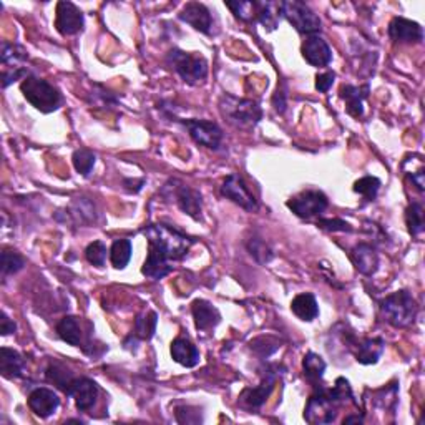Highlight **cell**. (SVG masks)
Instances as JSON below:
<instances>
[{
	"instance_id": "19",
	"label": "cell",
	"mask_w": 425,
	"mask_h": 425,
	"mask_svg": "<svg viewBox=\"0 0 425 425\" xmlns=\"http://www.w3.org/2000/svg\"><path fill=\"white\" fill-rule=\"evenodd\" d=\"M350 259H353L355 269L365 276L375 274L379 268V254L372 244L360 243L355 246L350 253Z\"/></svg>"
},
{
	"instance_id": "42",
	"label": "cell",
	"mask_w": 425,
	"mask_h": 425,
	"mask_svg": "<svg viewBox=\"0 0 425 425\" xmlns=\"http://www.w3.org/2000/svg\"><path fill=\"white\" fill-rule=\"evenodd\" d=\"M47 377L48 380H52L53 384L58 385V387L65 390V392L68 390V387H70V384L73 382L72 374L65 369H60L58 365H52V367L47 370Z\"/></svg>"
},
{
	"instance_id": "24",
	"label": "cell",
	"mask_w": 425,
	"mask_h": 425,
	"mask_svg": "<svg viewBox=\"0 0 425 425\" xmlns=\"http://www.w3.org/2000/svg\"><path fill=\"white\" fill-rule=\"evenodd\" d=\"M170 259L165 258L161 253H158L156 249H148V256L145 264H143L141 273L150 279H163L165 276L171 273Z\"/></svg>"
},
{
	"instance_id": "45",
	"label": "cell",
	"mask_w": 425,
	"mask_h": 425,
	"mask_svg": "<svg viewBox=\"0 0 425 425\" xmlns=\"http://www.w3.org/2000/svg\"><path fill=\"white\" fill-rule=\"evenodd\" d=\"M318 226H319V228L328 230V231H348V233L353 231V228H350L349 223H345V221L338 220V218H334V220H319Z\"/></svg>"
},
{
	"instance_id": "12",
	"label": "cell",
	"mask_w": 425,
	"mask_h": 425,
	"mask_svg": "<svg viewBox=\"0 0 425 425\" xmlns=\"http://www.w3.org/2000/svg\"><path fill=\"white\" fill-rule=\"evenodd\" d=\"M67 395H70V397L75 400L78 410L87 412V410H90L97 402L98 387L92 379H73V382L67 390Z\"/></svg>"
},
{
	"instance_id": "34",
	"label": "cell",
	"mask_w": 425,
	"mask_h": 425,
	"mask_svg": "<svg viewBox=\"0 0 425 425\" xmlns=\"http://www.w3.org/2000/svg\"><path fill=\"white\" fill-rule=\"evenodd\" d=\"M248 251L249 254L261 264H268L269 261L274 258L273 249H271L269 244L261 238H251L248 241Z\"/></svg>"
},
{
	"instance_id": "31",
	"label": "cell",
	"mask_w": 425,
	"mask_h": 425,
	"mask_svg": "<svg viewBox=\"0 0 425 425\" xmlns=\"http://www.w3.org/2000/svg\"><path fill=\"white\" fill-rule=\"evenodd\" d=\"M156 323H158V316L156 313H153V311L140 314L135 319V328H133L131 335L141 340H150L153 335H155Z\"/></svg>"
},
{
	"instance_id": "40",
	"label": "cell",
	"mask_w": 425,
	"mask_h": 425,
	"mask_svg": "<svg viewBox=\"0 0 425 425\" xmlns=\"http://www.w3.org/2000/svg\"><path fill=\"white\" fill-rule=\"evenodd\" d=\"M249 345L256 354L261 355V357H269L271 354H274L276 350H278L276 348H269V345H278V348H281L279 340L274 339L273 335H261V338L251 340Z\"/></svg>"
},
{
	"instance_id": "17",
	"label": "cell",
	"mask_w": 425,
	"mask_h": 425,
	"mask_svg": "<svg viewBox=\"0 0 425 425\" xmlns=\"http://www.w3.org/2000/svg\"><path fill=\"white\" fill-rule=\"evenodd\" d=\"M276 380H278V377H276V374L269 372L266 374L263 380H261V384L258 385V387L254 389H246L243 394H241V404L244 405V407L248 409H259L263 407L266 400L269 399L271 392H273L274 385H276Z\"/></svg>"
},
{
	"instance_id": "2",
	"label": "cell",
	"mask_w": 425,
	"mask_h": 425,
	"mask_svg": "<svg viewBox=\"0 0 425 425\" xmlns=\"http://www.w3.org/2000/svg\"><path fill=\"white\" fill-rule=\"evenodd\" d=\"M380 313L394 328H407L417 318L419 306L409 291L400 289L380 301Z\"/></svg>"
},
{
	"instance_id": "5",
	"label": "cell",
	"mask_w": 425,
	"mask_h": 425,
	"mask_svg": "<svg viewBox=\"0 0 425 425\" xmlns=\"http://www.w3.org/2000/svg\"><path fill=\"white\" fill-rule=\"evenodd\" d=\"M166 62L190 85H196L208 77V62L200 55L173 48L168 53Z\"/></svg>"
},
{
	"instance_id": "8",
	"label": "cell",
	"mask_w": 425,
	"mask_h": 425,
	"mask_svg": "<svg viewBox=\"0 0 425 425\" xmlns=\"http://www.w3.org/2000/svg\"><path fill=\"white\" fill-rule=\"evenodd\" d=\"M329 201L328 196L324 195L323 191L316 190H308L299 193L298 196L291 198L288 201V208L294 212L296 216L304 220H311L314 216H321L323 212L328 210Z\"/></svg>"
},
{
	"instance_id": "38",
	"label": "cell",
	"mask_w": 425,
	"mask_h": 425,
	"mask_svg": "<svg viewBox=\"0 0 425 425\" xmlns=\"http://www.w3.org/2000/svg\"><path fill=\"white\" fill-rule=\"evenodd\" d=\"M107 244L103 243V241H93L87 246L85 249V256L88 259V263L97 266V268H102V266H105V261H107Z\"/></svg>"
},
{
	"instance_id": "22",
	"label": "cell",
	"mask_w": 425,
	"mask_h": 425,
	"mask_svg": "<svg viewBox=\"0 0 425 425\" xmlns=\"http://www.w3.org/2000/svg\"><path fill=\"white\" fill-rule=\"evenodd\" d=\"M0 372L6 379H18L26 372V359L17 350L0 349Z\"/></svg>"
},
{
	"instance_id": "23",
	"label": "cell",
	"mask_w": 425,
	"mask_h": 425,
	"mask_svg": "<svg viewBox=\"0 0 425 425\" xmlns=\"http://www.w3.org/2000/svg\"><path fill=\"white\" fill-rule=\"evenodd\" d=\"M369 95V87H354L343 85L340 87V98L348 105V113L354 118H360L364 115V98Z\"/></svg>"
},
{
	"instance_id": "33",
	"label": "cell",
	"mask_w": 425,
	"mask_h": 425,
	"mask_svg": "<svg viewBox=\"0 0 425 425\" xmlns=\"http://www.w3.org/2000/svg\"><path fill=\"white\" fill-rule=\"evenodd\" d=\"M131 251H133V246L130 240H117L115 243L112 244V249H110L112 264L115 266L117 269L125 268L131 259Z\"/></svg>"
},
{
	"instance_id": "16",
	"label": "cell",
	"mask_w": 425,
	"mask_h": 425,
	"mask_svg": "<svg viewBox=\"0 0 425 425\" xmlns=\"http://www.w3.org/2000/svg\"><path fill=\"white\" fill-rule=\"evenodd\" d=\"M180 18L198 32L211 33V28H212L211 12L208 11L206 6H203L200 2L186 4V6L183 7V11L180 12Z\"/></svg>"
},
{
	"instance_id": "43",
	"label": "cell",
	"mask_w": 425,
	"mask_h": 425,
	"mask_svg": "<svg viewBox=\"0 0 425 425\" xmlns=\"http://www.w3.org/2000/svg\"><path fill=\"white\" fill-rule=\"evenodd\" d=\"M415 165L417 166H412V170H405V171H407V176L412 180L414 185L417 186V190L424 191L425 190V166H424L422 156L419 158Z\"/></svg>"
},
{
	"instance_id": "18",
	"label": "cell",
	"mask_w": 425,
	"mask_h": 425,
	"mask_svg": "<svg viewBox=\"0 0 425 425\" xmlns=\"http://www.w3.org/2000/svg\"><path fill=\"white\" fill-rule=\"evenodd\" d=\"M191 313L193 319H195L196 329L203 330V333L215 329L221 321L220 311L205 299H196L191 306Z\"/></svg>"
},
{
	"instance_id": "10",
	"label": "cell",
	"mask_w": 425,
	"mask_h": 425,
	"mask_svg": "<svg viewBox=\"0 0 425 425\" xmlns=\"http://www.w3.org/2000/svg\"><path fill=\"white\" fill-rule=\"evenodd\" d=\"M221 195L236 203V205L241 206L246 211L258 210V201H256L254 195L249 191V188L246 186L243 178L236 175V173L230 175L223 181V185H221Z\"/></svg>"
},
{
	"instance_id": "37",
	"label": "cell",
	"mask_w": 425,
	"mask_h": 425,
	"mask_svg": "<svg viewBox=\"0 0 425 425\" xmlns=\"http://www.w3.org/2000/svg\"><path fill=\"white\" fill-rule=\"evenodd\" d=\"M95 160L97 156L93 155L90 150H85V148L73 153V166H75V170L83 176L90 175L93 166H95Z\"/></svg>"
},
{
	"instance_id": "26",
	"label": "cell",
	"mask_w": 425,
	"mask_h": 425,
	"mask_svg": "<svg viewBox=\"0 0 425 425\" xmlns=\"http://www.w3.org/2000/svg\"><path fill=\"white\" fill-rule=\"evenodd\" d=\"M357 350H355V360L364 365L375 364L380 359V355L384 353L385 343L384 339L380 338H372V339H364L355 345Z\"/></svg>"
},
{
	"instance_id": "3",
	"label": "cell",
	"mask_w": 425,
	"mask_h": 425,
	"mask_svg": "<svg viewBox=\"0 0 425 425\" xmlns=\"http://www.w3.org/2000/svg\"><path fill=\"white\" fill-rule=\"evenodd\" d=\"M220 110L231 125L238 128H253L263 118V110H261L258 102L233 95L221 97Z\"/></svg>"
},
{
	"instance_id": "28",
	"label": "cell",
	"mask_w": 425,
	"mask_h": 425,
	"mask_svg": "<svg viewBox=\"0 0 425 425\" xmlns=\"http://www.w3.org/2000/svg\"><path fill=\"white\" fill-rule=\"evenodd\" d=\"M291 309H293V313L298 316L301 321H308V323L314 321L319 316L318 301H316L314 294L311 293H303L296 296L293 303H291Z\"/></svg>"
},
{
	"instance_id": "13",
	"label": "cell",
	"mask_w": 425,
	"mask_h": 425,
	"mask_svg": "<svg viewBox=\"0 0 425 425\" xmlns=\"http://www.w3.org/2000/svg\"><path fill=\"white\" fill-rule=\"evenodd\" d=\"M303 57L306 62L313 67H328L333 60V50L328 45V42L319 36H311L304 41L301 47Z\"/></svg>"
},
{
	"instance_id": "21",
	"label": "cell",
	"mask_w": 425,
	"mask_h": 425,
	"mask_svg": "<svg viewBox=\"0 0 425 425\" xmlns=\"http://www.w3.org/2000/svg\"><path fill=\"white\" fill-rule=\"evenodd\" d=\"M171 357L183 367H195L200 364V350L186 338H176L171 344Z\"/></svg>"
},
{
	"instance_id": "11",
	"label": "cell",
	"mask_w": 425,
	"mask_h": 425,
	"mask_svg": "<svg viewBox=\"0 0 425 425\" xmlns=\"http://www.w3.org/2000/svg\"><path fill=\"white\" fill-rule=\"evenodd\" d=\"M55 27L63 37L77 36V33L82 32L83 27H85V18H83L82 11L75 4L62 0V2L57 4Z\"/></svg>"
},
{
	"instance_id": "48",
	"label": "cell",
	"mask_w": 425,
	"mask_h": 425,
	"mask_svg": "<svg viewBox=\"0 0 425 425\" xmlns=\"http://www.w3.org/2000/svg\"><path fill=\"white\" fill-rule=\"evenodd\" d=\"M273 105L276 108V112L284 113V110H286V93H284L283 88H278V92H276V95L273 98Z\"/></svg>"
},
{
	"instance_id": "25",
	"label": "cell",
	"mask_w": 425,
	"mask_h": 425,
	"mask_svg": "<svg viewBox=\"0 0 425 425\" xmlns=\"http://www.w3.org/2000/svg\"><path fill=\"white\" fill-rule=\"evenodd\" d=\"M256 17L264 28L274 31L283 18V2H256Z\"/></svg>"
},
{
	"instance_id": "4",
	"label": "cell",
	"mask_w": 425,
	"mask_h": 425,
	"mask_svg": "<svg viewBox=\"0 0 425 425\" xmlns=\"http://www.w3.org/2000/svg\"><path fill=\"white\" fill-rule=\"evenodd\" d=\"M21 90L27 102L32 103V107H36L42 113L57 112L63 103L62 93L43 78L28 75L23 78Z\"/></svg>"
},
{
	"instance_id": "15",
	"label": "cell",
	"mask_w": 425,
	"mask_h": 425,
	"mask_svg": "<svg viewBox=\"0 0 425 425\" xmlns=\"http://www.w3.org/2000/svg\"><path fill=\"white\" fill-rule=\"evenodd\" d=\"M28 407L41 419H47L60 407V399L52 389L38 387L28 395Z\"/></svg>"
},
{
	"instance_id": "50",
	"label": "cell",
	"mask_w": 425,
	"mask_h": 425,
	"mask_svg": "<svg viewBox=\"0 0 425 425\" xmlns=\"http://www.w3.org/2000/svg\"><path fill=\"white\" fill-rule=\"evenodd\" d=\"M353 422L362 424L364 422V417H362V415H350V417H345L344 419V424H353Z\"/></svg>"
},
{
	"instance_id": "6",
	"label": "cell",
	"mask_w": 425,
	"mask_h": 425,
	"mask_svg": "<svg viewBox=\"0 0 425 425\" xmlns=\"http://www.w3.org/2000/svg\"><path fill=\"white\" fill-rule=\"evenodd\" d=\"M283 17L293 26L299 33L304 36H316L321 31V18L311 11L309 6L299 0H286L283 2Z\"/></svg>"
},
{
	"instance_id": "30",
	"label": "cell",
	"mask_w": 425,
	"mask_h": 425,
	"mask_svg": "<svg viewBox=\"0 0 425 425\" xmlns=\"http://www.w3.org/2000/svg\"><path fill=\"white\" fill-rule=\"evenodd\" d=\"M303 370L306 379H308L314 387H318L321 380H323V375L326 370L324 359L316 353H308L304 355V360H303Z\"/></svg>"
},
{
	"instance_id": "1",
	"label": "cell",
	"mask_w": 425,
	"mask_h": 425,
	"mask_svg": "<svg viewBox=\"0 0 425 425\" xmlns=\"http://www.w3.org/2000/svg\"><path fill=\"white\" fill-rule=\"evenodd\" d=\"M150 248L156 249L170 261H178L190 251L193 240L185 233L166 225H150L143 231Z\"/></svg>"
},
{
	"instance_id": "39",
	"label": "cell",
	"mask_w": 425,
	"mask_h": 425,
	"mask_svg": "<svg viewBox=\"0 0 425 425\" xmlns=\"http://www.w3.org/2000/svg\"><path fill=\"white\" fill-rule=\"evenodd\" d=\"M226 7L238 17L240 21L249 22L256 17V2H226Z\"/></svg>"
},
{
	"instance_id": "35",
	"label": "cell",
	"mask_w": 425,
	"mask_h": 425,
	"mask_svg": "<svg viewBox=\"0 0 425 425\" xmlns=\"http://www.w3.org/2000/svg\"><path fill=\"white\" fill-rule=\"evenodd\" d=\"M380 185H382V183H380L379 178L364 176L354 183V191L359 193V195H362L367 201H372L375 200V196H377Z\"/></svg>"
},
{
	"instance_id": "46",
	"label": "cell",
	"mask_w": 425,
	"mask_h": 425,
	"mask_svg": "<svg viewBox=\"0 0 425 425\" xmlns=\"http://www.w3.org/2000/svg\"><path fill=\"white\" fill-rule=\"evenodd\" d=\"M334 78H335L334 72L321 73V75L316 77V88H318L321 93L329 92V88L333 87V83H334Z\"/></svg>"
},
{
	"instance_id": "27",
	"label": "cell",
	"mask_w": 425,
	"mask_h": 425,
	"mask_svg": "<svg viewBox=\"0 0 425 425\" xmlns=\"http://www.w3.org/2000/svg\"><path fill=\"white\" fill-rule=\"evenodd\" d=\"M57 334L60 335L62 340H65L67 344L80 348L83 345V330L80 319L73 318V316H67L63 318L57 326Z\"/></svg>"
},
{
	"instance_id": "44",
	"label": "cell",
	"mask_w": 425,
	"mask_h": 425,
	"mask_svg": "<svg viewBox=\"0 0 425 425\" xmlns=\"http://www.w3.org/2000/svg\"><path fill=\"white\" fill-rule=\"evenodd\" d=\"M22 77H28V72L26 68H4V73H2V87L7 88L11 83H14L18 78Z\"/></svg>"
},
{
	"instance_id": "9",
	"label": "cell",
	"mask_w": 425,
	"mask_h": 425,
	"mask_svg": "<svg viewBox=\"0 0 425 425\" xmlns=\"http://www.w3.org/2000/svg\"><path fill=\"white\" fill-rule=\"evenodd\" d=\"M183 125L188 128L191 138L198 145L210 148V150H218L223 143V130L218 123L208 120H185Z\"/></svg>"
},
{
	"instance_id": "36",
	"label": "cell",
	"mask_w": 425,
	"mask_h": 425,
	"mask_svg": "<svg viewBox=\"0 0 425 425\" xmlns=\"http://www.w3.org/2000/svg\"><path fill=\"white\" fill-rule=\"evenodd\" d=\"M0 266H2L4 276L16 274L21 269H23V266H26V259H23V256L16 253V251L4 249L2 259H0Z\"/></svg>"
},
{
	"instance_id": "47",
	"label": "cell",
	"mask_w": 425,
	"mask_h": 425,
	"mask_svg": "<svg viewBox=\"0 0 425 425\" xmlns=\"http://www.w3.org/2000/svg\"><path fill=\"white\" fill-rule=\"evenodd\" d=\"M17 326L14 321L9 318V316L6 313H2V316H0V330H2L4 335H9L12 333H16Z\"/></svg>"
},
{
	"instance_id": "7",
	"label": "cell",
	"mask_w": 425,
	"mask_h": 425,
	"mask_svg": "<svg viewBox=\"0 0 425 425\" xmlns=\"http://www.w3.org/2000/svg\"><path fill=\"white\" fill-rule=\"evenodd\" d=\"M339 404L330 397L329 390L321 387L318 389L313 397L309 399L304 410V419L309 424H330L335 420L338 415Z\"/></svg>"
},
{
	"instance_id": "20",
	"label": "cell",
	"mask_w": 425,
	"mask_h": 425,
	"mask_svg": "<svg viewBox=\"0 0 425 425\" xmlns=\"http://www.w3.org/2000/svg\"><path fill=\"white\" fill-rule=\"evenodd\" d=\"M175 200L183 212L190 215L191 218L200 220L203 210V200L200 191L193 190V188L186 185H180L175 188Z\"/></svg>"
},
{
	"instance_id": "32",
	"label": "cell",
	"mask_w": 425,
	"mask_h": 425,
	"mask_svg": "<svg viewBox=\"0 0 425 425\" xmlns=\"http://www.w3.org/2000/svg\"><path fill=\"white\" fill-rule=\"evenodd\" d=\"M405 223H407L409 233L412 236H420L425 230V212L420 203H412L405 211Z\"/></svg>"
},
{
	"instance_id": "14",
	"label": "cell",
	"mask_w": 425,
	"mask_h": 425,
	"mask_svg": "<svg viewBox=\"0 0 425 425\" xmlns=\"http://www.w3.org/2000/svg\"><path fill=\"white\" fill-rule=\"evenodd\" d=\"M389 37L399 43H420L424 41V31L417 22L404 17H394L389 23Z\"/></svg>"
},
{
	"instance_id": "29",
	"label": "cell",
	"mask_w": 425,
	"mask_h": 425,
	"mask_svg": "<svg viewBox=\"0 0 425 425\" xmlns=\"http://www.w3.org/2000/svg\"><path fill=\"white\" fill-rule=\"evenodd\" d=\"M0 58L6 68H23L22 65L27 62L28 52L26 48L17 45V43H2V52H0Z\"/></svg>"
},
{
	"instance_id": "41",
	"label": "cell",
	"mask_w": 425,
	"mask_h": 425,
	"mask_svg": "<svg viewBox=\"0 0 425 425\" xmlns=\"http://www.w3.org/2000/svg\"><path fill=\"white\" fill-rule=\"evenodd\" d=\"M73 216L80 220V223L95 221V206H93V203L87 201L85 198H78L75 205H73Z\"/></svg>"
},
{
	"instance_id": "49",
	"label": "cell",
	"mask_w": 425,
	"mask_h": 425,
	"mask_svg": "<svg viewBox=\"0 0 425 425\" xmlns=\"http://www.w3.org/2000/svg\"><path fill=\"white\" fill-rule=\"evenodd\" d=\"M143 183H145V180H138V181L136 180H125V181H123V186H125L127 191L138 193L141 190Z\"/></svg>"
}]
</instances>
